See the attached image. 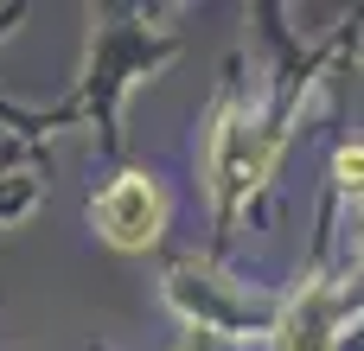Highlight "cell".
<instances>
[{
    "label": "cell",
    "instance_id": "obj_1",
    "mask_svg": "<svg viewBox=\"0 0 364 351\" xmlns=\"http://www.w3.org/2000/svg\"><path fill=\"white\" fill-rule=\"evenodd\" d=\"M275 147H282L275 128H256V122H243V115H224V128H218V141H211V185H218V198H224V205H243V198L269 179Z\"/></svg>",
    "mask_w": 364,
    "mask_h": 351
},
{
    "label": "cell",
    "instance_id": "obj_2",
    "mask_svg": "<svg viewBox=\"0 0 364 351\" xmlns=\"http://www.w3.org/2000/svg\"><path fill=\"white\" fill-rule=\"evenodd\" d=\"M160 217H166V198H160V185L141 179V173L115 179V185L96 198V230H102L115 249H147V243L160 237Z\"/></svg>",
    "mask_w": 364,
    "mask_h": 351
},
{
    "label": "cell",
    "instance_id": "obj_3",
    "mask_svg": "<svg viewBox=\"0 0 364 351\" xmlns=\"http://www.w3.org/2000/svg\"><path fill=\"white\" fill-rule=\"evenodd\" d=\"M339 179H346L352 192H364V141H358V147H346V153H339Z\"/></svg>",
    "mask_w": 364,
    "mask_h": 351
}]
</instances>
